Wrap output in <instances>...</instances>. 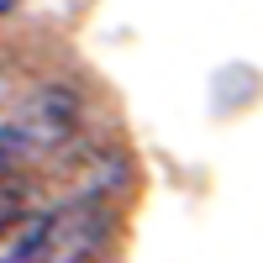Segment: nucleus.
<instances>
[{
	"label": "nucleus",
	"instance_id": "20e7f679",
	"mask_svg": "<svg viewBox=\"0 0 263 263\" xmlns=\"http://www.w3.org/2000/svg\"><path fill=\"white\" fill-rule=\"evenodd\" d=\"M11 158H21V153H16V142H11V132H6V126H0V168H6Z\"/></svg>",
	"mask_w": 263,
	"mask_h": 263
},
{
	"label": "nucleus",
	"instance_id": "7ed1b4c3",
	"mask_svg": "<svg viewBox=\"0 0 263 263\" xmlns=\"http://www.w3.org/2000/svg\"><path fill=\"white\" fill-rule=\"evenodd\" d=\"M27 195H32V190L21 184L11 168H0V232H11L21 216H27Z\"/></svg>",
	"mask_w": 263,
	"mask_h": 263
},
{
	"label": "nucleus",
	"instance_id": "f03ea898",
	"mask_svg": "<svg viewBox=\"0 0 263 263\" xmlns=\"http://www.w3.org/2000/svg\"><path fill=\"white\" fill-rule=\"evenodd\" d=\"M74 126H79V100H74L69 90H42L6 132H11L16 153H48V147H58V142H69Z\"/></svg>",
	"mask_w": 263,
	"mask_h": 263
},
{
	"label": "nucleus",
	"instance_id": "f257e3e1",
	"mask_svg": "<svg viewBox=\"0 0 263 263\" xmlns=\"http://www.w3.org/2000/svg\"><path fill=\"white\" fill-rule=\"evenodd\" d=\"M100 242H105L100 211L90 200H74V205L37 216L6 263H90V258H100Z\"/></svg>",
	"mask_w": 263,
	"mask_h": 263
},
{
	"label": "nucleus",
	"instance_id": "39448f33",
	"mask_svg": "<svg viewBox=\"0 0 263 263\" xmlns=\"http://www.w3.org/2000/svg\"><path fill=\"white\" fill-rule=\"evenodd\" d=\"M6 11H16V0H0V16H6Z\"/></svg>",
	"mask_w": 263,
	"mask_h": 263
}]
</instances>
